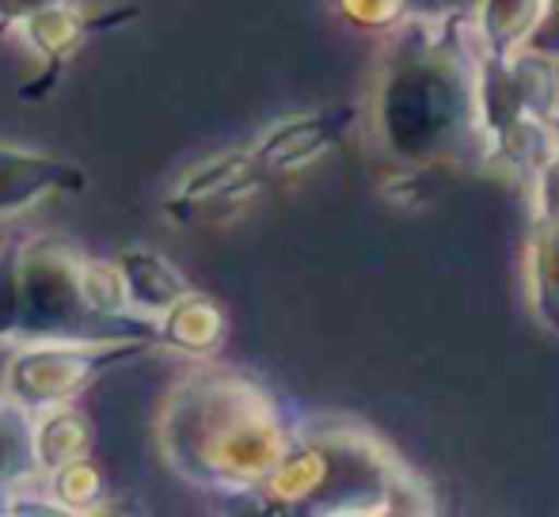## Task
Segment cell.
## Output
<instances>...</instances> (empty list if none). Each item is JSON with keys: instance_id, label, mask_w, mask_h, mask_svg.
Masks as SVG:
<instances>
[{"instance_id": "8", "label": "cell", "mask_w": 559, "mask_h": 517, "mask_svg": "<svg viewBox=\"0 0 559 517\" xmlns=\"http://www.w3.org/2000/svg\"><path fill=\"white\" fill-rule=\"evenodd\" d=\"M533 221L525 244V289L533 320L559 335V153L530 187Z\"/></svg>"}, {"instance_id": "6", "label": "cell", "mask_w": 559, "mask_h": 517, "mask_svg": "<svg viewBox=\"0 0 559 517\" xmlns=\"http://www.w3.org/2000/svg\"><path fill=\"white\" fill-rule=\"evenodd\" d=\"M84 255L66 240H23L20 244V332L15 339L53 335H111L88 312L81 293Z\"/></svg>"}, {"instance_id": "19", "label": "cell", "mask_w": 559, "mask_h": 517, "mask_svg": "<svg viewBox=\"0 0 559 517\" xmlns=\"http://www.w3.org/2000/svg\"><path fill=\"white\" fill-rule=\"evenodd\" d=\"M518 46H522V50L540 53V58H548L559 65V0H540L530 31H525Z\"/></svg>"}, {"instance_id": "13", "label": "cell", "mask_w": 559, "mask_h": 517, "mask_svg": "<svg viewBox=\"0 0 559 517\" xmlns=\"http://www.w3.org/2000/svg\"><path fill=\"white\" fill-rule=\"evenodd\" d=\"M225 339H228L225 309L214 297L199 293V289L179 297L164 316H156V342L179 350V354L210 358L225 347Z\"/></svg>"}, {"instance_id": "15", "label": "cell", "mask_w": 559, "mask_h": 517, "mask_svg": "<svg viewBox=\"0 0 559 517\" xmlns=\"http://www.w3.org/2000/svg\"><path fill=\"white\" fill-rule=\"evenodd\" d=\"M438 8L468 20L479 46H487V50H510L530 31L540 0H438Z\"/></svg>"}, {"instance_id": "9", "label": "cell", "mask_w": 559, "mask_h": 517, "mask_svg": "<svg viewBox=\"0 0 559 517\" xmlns=\"http://www.w3.org/2000/svg\"><path fill=\"white\" fill-rule=\"evenodd\" d=\"M263 179H266V171L259 168L251 148H228V153H217V156H206V160L191 164V168L179 176V183L171 187L164 209H168L171 217H179V221H187V217L202 214V209H210V206L248 199Z\"/></svg>"}, {"instance_id": "11", "label": "cell", "mask_w": 559, "mask_h": 517, "mask_svg": "<svg viewBox=\"0 0 559 517\" xmlns=\"http://www.w3.org/2000/svg\"><path fill=\"white\" fill-rule=\"evenodd\" d=\"M96 27H99V20L84 12L76 0H53V4L23 15L12 31H20V35L31 43V50L43 58V81L27 84V88H23V96L38 99L43 92H50L53 81L61 76V69H66V61L81 50L84 38H88Z\"/></svg>"}, {"instance_id": "20", "label": "cell", "mask_w": 559, "mask_h": 517, "mask_svg": "<svg viewBox=\"0 0 559 517\" xmlns=\"http://www.w3.org/2000/svg\"><path fill=\"white\" fill-rule=\"evenodd\" d=\"M46 4H53V0H0V31H12L23 15L38 12Z\"/></svg>"}, {"instance_id": "4", "label": "cell", "mask_w": 559, "mask_h": 517, "mask_svg": "<svg viewBox=\"0 0 559 517\" xmlns=\"http://www.w3.org/2000/svg\"><path fill=\"white\" fill-rule=\"evenodd\" d=\"M484 168L530 191L559 153V65L522 46H479Z\"/></svg>"}, {"instance_id": "5", "label": "cell", "mask_w": 559, "mask_h": 517, "mask_svg": "<svg viewBox=\"0 0 559 517\" xmlns=\"http://www.w3.org/2000/svg\"><path fill=\"white\" fill-rule=\"evenodd\" d=\"M153 347L138 335H53V339H8L0 347V396L23 414L69 404L115 365L133 362Z\"/></svg>"}, {"instance_id": "3", "label": "cell", "mask_w": 559, "mask_h": 517, "mask_svg": "<svg viewBox=\"0 0 559 517\" xmlns=\"http://www.w3.org/2000/svg\"><path fill=\"white\" fill-rule=\"evenodd\" d=\"M251 498L266 514H438L427 480L381 434L354 422L294 434Z\"/></svg>"}, {"instance_id": "10", "label": "cell", "mask_w": 559, "mask_h": 517, "mask_svg": "<svg viewBox=\"0 0 559 517\" xmlns=\"http://www.w3.org/2000/svg\"><path fill=\"white\" fill-rule=\"evenodd\" d=\"M84 187H88V176L61 156L0 145V214H20L58 194H81Z\"/></svg>"}, {"instance_id": "12", "label": "cell", "mask_w": 559, "mask_h": 517, "mask_svg": "<svg viewBox=\"0 0 559 517\" xmlns=\"http://www.w3.org/2000/svg\"><path fill=\"white\" fill-rule=\"evenodd\" d=\"M115 266L122 274L126 304L145 320L164 316L179 297L194 289L176 263H168L160 252H148V248H126V252H118Z\"/></svg>"}, {"instance_id": "17", "label": "cell", "mask_w": 559, "mask_h": 517, "mask_svg": "<svg viewBox=\"0 0 559 517\" xmlns=\"http://www.w3.org/2000/svg\"><path fill=\"white\" fill-rule=\"evenodd\" d=\"M335 8L354 27L384 31V35L392 27H400L407 15H415V0H335Z\"/></svg>"}, {"instance_id": "18", "label": "cell", "mask_w": 559, "mask_h": 517, "mask_svg": "<svg viewBox=\"0 0 559 517\" xmlns=\"http://www.w3.org/2000/svg\"><path fill=\"white\" fill-rule=\"evenodd\" d=\"M20 244L23 240L0 244V342L20 332Z\"/></svg>"}, {"instance_id": "16", "label": "cell", "mask_w": 559, "mask_h": 517, "mask_svg": "<svg viewBox=\"0 0 559 517\" xmlns=\"http://www.w3.org/2000/svg\"><path fill=\"white\" fill-rule=\"evenodd\" d=\"M50 498L58 514H96L107 503V480L92 457L69 460L50 472Z\"/></svg>"}, {"instance_id": "2", "label": "cell", "mask_w": 559, "mask_h": 517, "mask_svg": "<svg viewBox=\"0 0 559 517\" xmlns=\"http://www.w3.org/2000/svg\"><path fill=\"white\" fill-rule=\"evenodd\" d=\"M156 437L176 476L206 491L251 495L289 453L294 426L259 381L202 370L164 399Z\"/></svg>"}, {"instance_id": "1", "label": "cell", "mask_w": 559, "mask_h": 517, "mask_svg": "<svg viewBox=\"0 0 559 517\" xmlns=\"http://www.w3.org/2000/svg\"><path fill=\"white\" fill-rule=\"evenodd\" d=\"M369 130L400 179L484 168L479 38L468 20L435 8L389 31L369 96Z\"/></svg>"}, {"instance_id": "14", "label": "cell", "mask_w": 559, "mask_h": 517, "mask_svg": "<svg viewBox=\"0 0 559 517\" xmlns=\"http://www.w3.org/2000/svg\"><path fill=\"white\" fill-rule=\"evenodd\" d=\"M96 445V426L92 419L69 404H53L46 411L31 414V460H35V472L50 476L53 468L69 465V460H81Z\"/></svg>"}, {"instance_id": "7", "label": "cell", "mask_w": 559, "mask_h": 517, "mask_svg": "<svg viewBox=\"0 0 559 517\" xmlns=\"http://www.w3.org/2000/svg\"><path fill=\"white\" fill-rule=\"evenodd\" d=\"M358 122V107H317V111H297L278 119L274 127L259 133V141L251 145L259 168L266 176H286V171H301L309 164H317L320 156H328L335 145H343V137Z\"/></svg>"}]
</instances>
